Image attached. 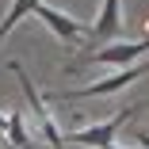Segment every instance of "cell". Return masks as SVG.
Segmentation results:
<instances>
[{"label": "cell", "instance_id": "obj_1", "mask_svg": "<svg viewBox=\"0 0 149 149\" xmlns=\"http://www.w3.org/2000/svg\"><path fill=\"white\" fill-rule=\"evenodd\" d=\"M15 77H19V88H23V96H27V115H31V123H35V130L31 134H38L50 149H65V141H61V126H57V118L50 115V103H46V96L38 92V88H35V80L31 77H27V69L19 65V61H12L8 65Z\"/></svg>", "mask_w": 149, "mask_h": 149}, {"label": "cell", "instance_id": "obj_2", "mask_svg": "<svg viewBox=\"0 0 149 149\" xmlns=\"http://www.w3.org/2000/svg\"><path fill=\"white\" fill-rule=\"evenodd\" d=\"M145 73H149V57H145V61H138V65H130V69H111L107 77H100V80H92V84H84V88L57 92V103H77V100H103V96H115V92H123L126 84L141 80Z\"/></svg>", "mask_w": 149, "mask_h": 149}, {"label": "cell", "instance_id": "obj_3", "mask_svg": "<svg viewBox=\"0 0 149 149\" xmlns=\"http://www.w3.org/2000/svg\"><path fill=\"white\" fill-rule=\"evenodd\" d=\"M138 111H141V103H130L126 111H115L111 118H103V123H88V126H80V130L61 134V141H65V145H84V149H107V145H115V134L123 130Z\"/></svg>", "mask_w": 149, "mask_h": 149}, {"label": "cell", "instance_id": "obj_4", "mask_svg": "<svg viewBox=\"0 0 149 149\" xmlns=\"http://www.w3.org/2000/svg\"><path fill=\"white\" fill-rule=\"evenodd\" d=\"M145 54H149V35L130 38V42H107V46H100V50L88 54V61L103 65V69H130V65L145 61Z\"/></svg>", "mask_w": 149, "mask_h": 149}, {"label": "cell", "instance_id": "obj_5", "mask_svg": "<svg viewBox=\"0 0 149 149\" xmlns=\"http://www.w3.org/2000/svg\"><path fill=\"white\" fill-rule=\"evenodd\" d=\"M31 15H38L50 31L61 38V42H69V46H77L84 35H88V23H80V19H73V15H65V12H57L54 4H46V0H38L35 4V12Z\"/></svg>", "mask_w": 149, "mask_h": 149}, {"label": "cell", "instance_id": "obj_6", "mask_svg": "<svg viewBox=\"0 0 149 149\" xmlns=\"http://www.w3.org/2000/svg\"><path fill=\"white\" fill-rule=\"evenodd\" d=\"M123 27H126V19H123V0H103L100 12H96V19L88 23V35L107 46V42H118V38H123Z\"/></svg>", "mask_w": 149, "mask_h": 149}, {"label": "cell", "instance_id": "obj_7", "mask_svg": "<svg viewBox=\"0 0 149 149\" xmlns=\"http://www.w3.org/2000/svg\"><path fill=\"white\" fill-rule=\"evenodd\" d=\"M35 134L27 130L23 123V111H8V149H31Z\"/></svg>", "mask_w": 149, "mask_h": 149}, {"label": "cell", "instance_id": "obj_8", "mask_svg": "<svg viewBox=\"0 0 149 149\" xmlns=\"http://www.w3.org/2000/svg\"><path fill=\"white\" fill-rule=\"evenodd\" d=\"M35 4H38V0H12V8H8V15L4 19H0V42H4L12 31H15V27L27 19V15H31L35 12Z\"/></svg>", "mask_w": 149, "mask_h": 149}, {"label": "cell", "instance_id": "obj_9", "mask_svg": "<svg viewBox=\"0 0 149 149\" xmlns=\"http://www.w3.org/2000/svg\"><path fill=\"white\" fill-rule=\"evenodd\" d=\"M0 149H8V111H0Z\"/></svg>", "mask_w": 149, "mask_h": 149}, {"label": "cell", "instance_id": "obj_10", "mask_svg": "<svg viewBox=\"0 0 149 149\" xmlns=\"http://www.w3.org/2000/svg\"><path fill=\"white\" fill-rule=\"evenodd\" d=\"M134 141H138V149H149V130H134Z\"/></svg>", "mask_w": 149, "mask_h": 149}, {"label": "cell", "instance_id": "obj_11", "mask_svg": "<svg viewBox=\"0 0 149 149\" xmlns=\"http://www.w3.org/2000/svg\"><path fill=\"white\" fill-rule=\"evenodd\" d=\"M107 149H123V145H107Z\"/></svg>", "mask_w": 149, "mask_h": 149}]
</instances>
